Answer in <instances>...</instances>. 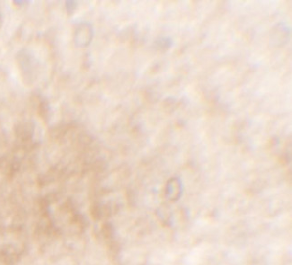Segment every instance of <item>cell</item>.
I'll use <instances>...</instances> for the list:
<instances>
[{
    "instance_id": "1",
    "label": "cell",
    "mask_w": 292,
    "mask_h": 265,
    "mask_svg": "<svg viewBox=\"0 0 292 265\" xmlns=\"http://www.w3.org/2000/svg\"><path fill=\"white\" fill-rule=\"evenodd\" d=\"M18 68L26 84H32L38 74V60L29 49H21L17 55Z\"/></svg>"
},
{
    "instance_id": "2",
    "label": "cell",
    "mask_w": 292,
    "mask_h": 265,
    "mask_svg": "<svg viewBox=\"0 0 292 265\" xmlns=\"http://www.w3.org/2000/svg\"><path fill=\"white\" fill-rule=\"evenodd\" d=\"M94 28L89 22L80 23L75 31L74 41L78 48H87L94 39Z\"/></svg>"
},
{
    "instance_id": "3",
    "label": "cell",
    "mask_w": 292,
    "mask_h": 265,
    "mask_svg": "<svg viewBox=\"0 0 292 265\" xmlns=\"http://www.w3.org/2000/svg\"><path fill=\"white\" fill-rule=\"evenodd\" d=\"M289 35H290V29L285 24L281 23L273 28V34L271 35V37L273 39L272 42L273 44H279V45L285 44L289 38Z\"/></svg>"
},
{
    "instance_id": "4",
    "label": "cell",
    "mask_w": 292,
    "mask_h": 265,
    "mask_svg": "<svg viewBox=\"0 0 292 265\" xmlns=\"http://www.w3.org/2000/svg\"><path fill=\"white\" fill-rule=\"evenodd\" d=\"M34 126L31 122H22L17 126L16 134L22 141H30L33 138Z\"/></svg>"
},
{
    "instance_id": "5",
    "label": "cell",
    "mask_w": 292,
    "mask_h": 265,
    "mask_svg": "<svg viewBox=\"0 0 292 265\" xmlns=\"http://www.w3.org/2000/svg\"><path fill=\"white\" fill-rule=\"evenodd\" d=\"M38 112L40 117H42V119L44 120L47 121L50 120V115H51V108H50L49 101L46 98H44L40 101Z\"/></svg>"
},
{
    "instance_id": "6",
    "label": "cell",
    "mask_w": 292,
    "mask_h": 265,
    "mask_svg": "<svg viewBox=\"0 0 292 265\" xmlns=\"http://www.w3.org/2000/svg\"><path fill=\"white\" fill-rule=\"evenodd\" d=\"M182 185L179 180L172 179L168 184V194L171 195L173 198H178L182 192Z\"/></svg>"
},
{
    "instance_id": "7",
    "label": "cell",
    "mask_w": 292,
    "mask_h": 265,
    "mask_svg": "<svg viewBox=\"0 0 292 265\" xmlns=\"http://www.w3.org/2000/svg\"><path fill=\"white\" fill-rule=\"evenodd\" d=\"M173 44L171 38L169 37H161L155 42V47L157 50L165 51L169 49Z\"/></svg>"
},
{
    "instance_id": "8",
    "label": "cell",
    "mask_w": 292,
    "mask_h": 265,
    "mask_svg": "<svg viewBox=\"0 0 292 265\" xmlns=\"http://www.w3.org/2000/svg\"><path fill=\"white\" fill-rule=\"evenodd\" d=\"M65 7H66L67 14L69 16H71L77 10V1H74V0H67L65 2Z\"/></svg>"
},
{
    "instance_id": "9",
    "label": "cell",
    "mask_w": 292,
    "mask_h": 265,
    "mask_svg": "<svg viewBox=\"0 0 292 265\" xmlns=\"http://www.w3.org/2000/svg\"><path fill=\"white\" fill-rule=\"evenodd\" d=\"M29 3H30V1H27V0H17V1H13V4H14V5H16V6H20V7L27 6Z\"/></svg>"
},
{
    "instance_id": "10",
    "label": "cell",
    "mask_w": 292,
    "mask_h": 265,
    "mask_svg": "<svg viewBox=\"0 0 292 265\" xmlns=\"http://www.w3.org/2000/svg\"><path fill=\"white\" fill-rule=\"evenodd\" d=\"M2 25H3V17H2V14L0 13V29L2 27Z\"/></svg>"
}]
</instances>
